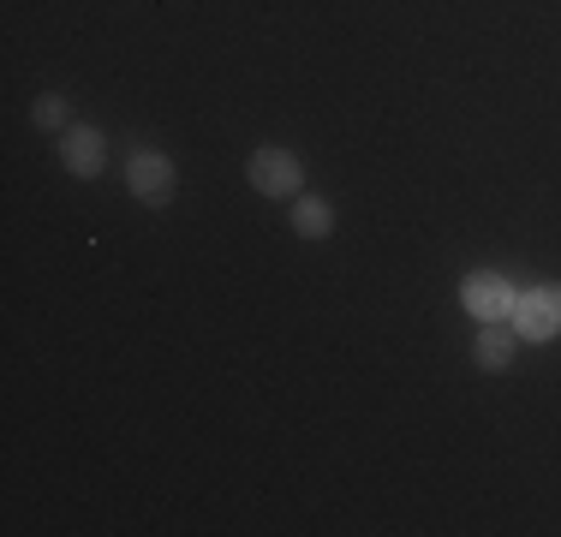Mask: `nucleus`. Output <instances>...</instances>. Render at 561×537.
<instances>
[{
	"mask_svg": "<svg viewBox=\"0 0 561 537\" xmlns=\"http://www.w3.org/2000/svg\"><path fill=\"white\" fill-rule=\"evenodd\" d=\"M514 322H519L526 341H550V334H561V287L526 293V299L514 305Z\"/></svg>",
	"mask_w": 561,
	"mask_h": 537,
	"instance_id": "1",
	"label": "nucleus"
},
{
	"mask_svg": "<svg viewBox=\"0 0 561 537\" xmlns=\"http://www.w3.org/2000/svg\"><path fill=\"white\" fill-rule=\"evenodd\" d=\"M251 185L270 197H293L299 192V161H293L287 150H257L251 156Z\"/></svg>",
	"mask_w": 561,
	"mask_h": 537,
	"instance_id": "2",
	"label": "nucleus"
},
{
	"mask_svg": "<svg viewBox=\"0 0 561 537\" xmlns=\"http://www.w3.org/2000/svg\"><path fill=\"white\" fill-rule=\"evenodd\" d=\"M466 311L496 322V317L514 311V287H507L502 275H490V268H484V275H466Z\"/></svg>",
	"mask_w": 561,
	"mask_h": 537,
	"instance_id": "3",
	"label": "nucleus"
},
{
	"mask_svg": "<svg viewBox=\"0 0 561 537\" xmlns=\"http://www.w3.org/2000/svg\"><path fill=\"white\" fill-rule=\"evenodd\" d=\"M126 185L144 197V204H162V197L173 192V168H168V156H131Z\"/></svg>",
	"mask_w": 561,
	"mask_h": 537,
	"instance_id": "4",
	"label": "nucleus"
},
{
	"mask_svg": "<svg viewBox=\"0 0 561 537\" xmlns=\"http://www.w3.org/2000/svg\"><path fill=\"white\" fill-rule=\"evenodd\" d=\"M66 168L72 173H96L102 168V138L90 126H78L72 138H66Z\"/></svg>",
	"mask_w": 561,
	"mask_h": 537,
	"instance_id": "5",
	"label": "nucleus"
},
{
	"mask_svg": "<svg viewBox=\"0 0 561 537\" xmlns=\"http://www.w3.org/2000/svg\"><path fill=\"white\" fill-rule=\"evenodd\" d=\"M507 358H514V341H507V334H484V341H478V365L502 370Z\"/></svg>",
	"mask_w": 561,
	"mask_h": 537,
	"instance_id": "6",
	"label": "nucleus"
},
{
	"mask_svg": "<svg viewBox=\"0 0 561 537\" xmlns=\"http://www.w3.org/2000/svg\"><path fill=\"white\" fill-rule=\"evenodd\" d=\"M329 227H335V215H329L323 204H299V233H311V239H323Z\"/></svg>",
	"mask_w": 561,
	"mask_h": 537,
	"instance_id": "7",
	"label": "nucleus"
}]
</instances>
